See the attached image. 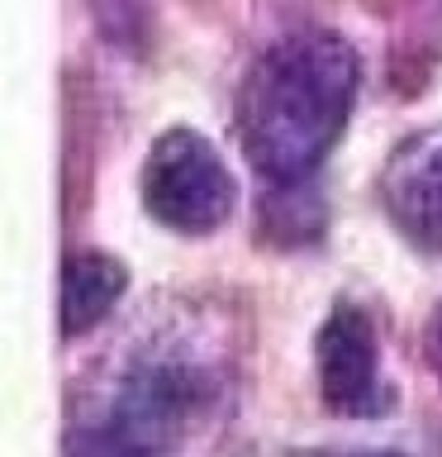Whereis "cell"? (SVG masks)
I'll use <instances>...</instances> for the list:
<instances>
[{
  "mask_svg": "<svg viewBox=\"0 0 442 457\" xmlns=\"http://www.w3.org/2000/svg\"><path fill=\"white\" fill-rule=\"evenodd\" d=\"M362 62L342 34L305 29L257 57L238 91V138L271 181H299L348 124Z\"/></svg>",
  "mask_w": 442,
  "mask_h": 457,
  "instance_id": "6da1fadb",
  "label": "cell"
},
{
  "mask_svg": "<svg viewBox=\"0 0 442 457\" xmlns=\"http://www.w3.org/2000/svg\"><path fill=\"white\" fill-rule=\"evenodd\" d=\"M143 205L181 234H209L233 210V171L195 129H167L143 162Z\"/></svg>",
  "mask_w": 442,
  "mask_h": 457,
  "instance_id": "7a4b0ae2",
  "label": "cell"
},
{
  "mask_svg": "<svg viewBox=\"0 0 442 457\" xmlns=\"http://www.w3.org/2000/svg\"><path fill=\"white\" fill-rule=\"evenodd\" d=\"M195 410V381L176 367H152L128 377L110 414L81 424L67 457H162L181 438Z\"/></svg>",
  "mask_w": 442,
  "mask_h": 457,
  "instance_id": "3957f363",
  "label": "cell"
},
{
  "mask_svg": "<svg viewBox=\"0 0 442 457\" xmlns=\"http://www.w3.org/2000/svg\"><path fill=\"white\" fill-rule=\"evenodd\" d=\"M314 367H319V395L333 414L376 420L381 410H390V386H385L376 357V328L362 305L338 300L328 310L319 338H314Z\"/></svg>",
  "mask_w": 442,
  "mask_h": 457,
  "instance_id": "277c9868",
  "label": "cell"
},
{
  "mask_svg": "<svg viewBox=\"0 0 442 457\" xmlns=\"http://www.w3.org/2000/svg\"><path fill=\"white\" fill-rule=\"evenodd\" d=\"M381 200L413 243L442 248V124L395 148L381 171Z\"/></svg>",
  "mask_w": 442,
  "mask_h": 457,
  "instance_id": "5b68a950",
  "label": "cell"
},
{
  "mask_svg": "<svg viewBox=\"0 0 442 457\" xmlns=\"http://www.w3.org/2000/svg\"><path fill=\"white\" fill-rule=\"evenodd\" d=\"M124 286H128V271L119 257L95 253V248L71 253L62 267V334L77 338L86 328H95L114 300L124 295Z\"/></svg>",
  "mask_w": 442,
  "mask_h": 457,
  "instance_id": "8992f818",
  "label": "cell"
},
{
  "mask_svg": "<svg viewBox=\"0 0 442 457\" xmlns=\"http://www.w3.org/2000/svg\"><path fill=\"white\" fill-rule=\"evenodd\" d=\"M428 338H433V357L442 362V310H438V320H433V334H428Z\"/></svg>",
  "mask_w": 442,
  "mask_h": 457,
  "instance_id": "52a82bcc",
  "label": "cell"
},
{
  "mask_svg": "<svg viewBox=\"0 0 442 457\" xmlns=\"http://www.w3.org/2000/svg\"><path fill=\"white\" fill-rule=\"evenodd\" d=\"M314 457H338V453H314ZM342 457H405V453H342Z\"/></svg>",
  "mask_w": 442,
  "mask_h": 457,
  "instance_id": "ba28073f",
  "label": "cell"
}]
</instances>
